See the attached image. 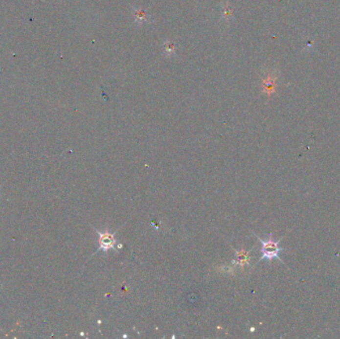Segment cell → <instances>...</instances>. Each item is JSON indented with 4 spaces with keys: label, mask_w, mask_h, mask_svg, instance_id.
<instances>
[{
    "label": "cell",
    "mask_w": 340,
    "mask_h": 339,
    "mask_svg": "<svg viewBox=\"0 0 340 339\" xmlns=\"http://www.w3.org/2000/svg\"><path fill=\"white\" fill-rule=\"evenodd\" d=\"M94 230L97 232L99 236V249L98 251H103L105 254H108V252L112 249H113L116 246V240H115V233H110L108 230L105 232L99 231L97 228H94Z\"/></svg>",
    "instance_id": "2"
},
{
    "label": "cell",
    "mask_w": 340,
    "mask_h": 339,
    "mask_svg": "<svg viewBox=\"0 0 340 339\" xmlns=\"http://www.w3.org/2000/svg\"><path fill=\"white\" fill-rule=\"evenodd\" d=\"M256 237L262 244V249H261L262 257L260 258L258 263H260L264 260H267L268 262H272L273 259H276V260H279L280 262L284 263L280 257V253L284 250L282 247H280V243H281L283 238H281L280 240H277V241H273L272 234L269 235V238L267 240H263L262 238H260L258 236H256Z\"/></svg>",
    "instance_id": "1"
},
{
    "label": "cell",
    "mask_w": 340,
    "mask_h": 339,
    "mask_svg": "<svg viewBox=\"0 0 340 339\" xmlns=\"http://www.w3.org/2000/svg\"><path fill=\"white\" fill-rule=\"evenodd\" d=\"M236 259L232 262V264L234 265H238L242 268H244L246 265H249L250 263V252L245 251V250H240V251H236Z\"/></svg>",
    "instance_id": "3"
},
{
    "label": "cell",
    "mask_w": 340,
    "mask_h": 339,
    "mask_svg": "<svg viewBox=\"0 0 340 339\" xmlns=\"http://www.w3.org/2000/svg\"><path fill=\"white\" fill-rule=\"evenodd\" d=\"M164 51L166 53V55L168 56H172L175 53V46L172 42L168 41L164 43Z\"/></svg>",
    "instance_id": "5"
},
{
    "label": "cell",
    "mask_w": 340,
    "mask_h": 339,
    "mask_svg": "<svg viewBox=\"0 0 340 339\" xmlns=\"http://www.w3.org/2000/svg\"><path fill=\"white\" fill-rule=\"evenodd\" d=\"M134 16H135V19H136V22L138 23V24H144L147 22V15L145 14L144 11H142L141 9L139 8H135L134 9Z\"/></svg>",
    "instance_id": "4"
}]
</instances>
